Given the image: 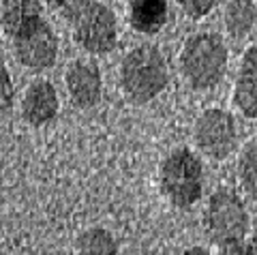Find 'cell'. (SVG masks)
I'll return each mask as SVG.
<instances>
[{
  "label": "cell",
  "instance_id": "cell-20",
  "mask_svg": "<svg viewBox=\"0 0 257 255\" xmlns=\"http://www.w3.org/2000/svg\"><path fill=\"white\" fill-rule=\"evenodd\" d=\"M182 255H212L210 251H208V249H204V246H187V249H184L182 251Z\"/></svg>",
  "mask_w": 257,
  "mask_h": 255
},
{
  "label": "cell",
  "instance_id": "cell-1",
  "mask_svg": "<svg viewBox=\"0 0 257 255\" xmlns=\"http://www.w3.org/2000/svg\"><path fill=\"white\" fill-rule=\"evenodd\" d=\"M170 84V67L157 45H138L120 62V86L128 101H155Z\"/></svg>",
  "mask_w": 257,
  "mask_h": 255
},
{
  "label": "cell",
  "instance_id": "cell-19",
  "mask_svg": "<svg viewBox=\"0 0 257 255\" xmlns=\"http://www.w3.org/2000/svg\"><path fill=\"white\" fill-rule=\"evenodd\" d=\"M246 249V255H257V229L251 234V238H248V244H244Z\"/></svg>",
  "mask_w": 257,
  "mask_h": 255
},
{
  "label": "cell",
  "instance_id": "cell-14",
  "mask_svg": "<svg viewBox=\"0 0 257 255\" xmlns=\"http://www.w3.org/2000/svg\"><path fill=\"white\" fill-rule=\"evenodd\" d=\"M77 255H120L118 240L105 227H90L77 238Z\"/></svg>",
  "mask_w": 257,
  "mask_h": 255
},
{
  "label": "cell",
  "instance_id": "cell-4",
  "mask_svg": "<svg viewBox=\"0 0 257 255\" xmlns=\"http://www.w3.org/2000/svg\"><path fill=\"white\" fill-rule=\"evenodd\" d=\"M159 187L176 208H191L204 193V167L189 148H176L159 167Z\"/></svg>",
  "mask_w": 257,
  "mask_h": 255
},
{
  "label": "cell",
  "instance_id": "cell-16",
  "mask_svg": "<svg viewBox=\"0 0 257 255\" xmlns=\"http://www.w3.org/2000/svg\"><path fill=\"white\" fill-rule=\"evenodd\" d=\"M178 5L189 20H204L219 5V0H178Z\"/></svg>",
  "mask_w": 257,
  "mask_h": 255
},
{
  "label": "cell",
  "instance_id": "cell-11",
  "mask_svg": "<svg viewBox=\"0 0 257 255\" xmlns=\"http://www.w3.org/2000/svg\"><path fill=\"white\" fill-rule=\"evenodd\" d=\"M128 24L140 35H157L170 18L167 0H128Z\"/></svg>",
  "mask_w": 257,
  "mask_h": 255
},
{
  "label": "cell",
  "instance_id": "cell-3",
  "mask_svg": "<svg viewBox=\"0 0 257 255\" xmlns=\"http://www.w3.org/2000/svg\"><path fill=\"white\" fill-rule=\"evenodd\" d=\"M182 77L193 90H212L227 71V47L214 33L191 35L180 52Z\"/></svg>",
  "mask_w": 257,
  "mask_h": 255
},
{
  "label": "cell",
  "instance_id": "cell-9",
  "mask_svg": "<svg viewBox=\"0 0 257 255\" xmlns=\"http://www.w3.org/2000/svg\"><path fill=\"white\" fill-rule=\"evenodd\" d=\"M60 109L58 92L54 84L47 79H37L28 86L26 94L22 99V118L30 126H45L50 124Z\"/></svg>",
  "mask_w": 257,
  "mask_h": 255
},
{
  "label": "cell",
  "instance_id": "cell-17",
  "mask_svg": "<svg viewBox=\"0 0 257 255\" xmlns=\"http://www.w3.org/2000/svg\"><path fill=\"white\" fill-rule=\"evenodd\" d=\"M11 105H13V84L9 71L3 65V111H9Z\"/></svg>",
  "mask_w": 257,
  "mask_h": 255
},
{
  "label": "cell",
  "instance_id": "cell-8",
  "mask_svg": "<svg viewBox=\"0 0 257 255\" xmlns=\"http://www.w3.org/2000/svg\"><path fill=\"white\" fill-rule=\"evenodd\" d=\"M69 99L79 109H90L99 105L103 97V75L96 62L79 58L71 62L67 73H64Z\"/></svg>",
  "mask_w": 257,
  "mask_h": 255
},
{
  "label": "cell",
  "instance_id": "cell-6",
  "mask_svg": "<svg viewBox=\"0 0 257 255\" xmlns=\"http://www.w3.org/2000/svg\"><path fill=\"white\" fill-rule=\"evenodd\" d=\"M193 138L195 144L208 159L214 161H223L231 155L238 142L236 120L227 109L223 107H208L195 120V129H193Z\"/></svg>",
  "mask_w": 257,
  "mask_h": 255
},
{
  "label": "cell",
  "instance_id": "cell-5",
  "mask_svg": "<svg viewBox=\"0 0 257 255\" xmlns=\"http://www.w3.org/2000/svg\"><path fill=\"white\" fill-rule=\"evenodd\" d=\"M204 229L208 240L214 242L219 249L229 244H242L248 232V212L244 202L234 191H214L206 204Z\"/></svg>",
  "mask_w": 257,
  "mask_h": 255
},
{
  "label": "cell",
  "instance_id": "cell-21",
  "mask_svg": "<svg viewBox=\"0 0 257 255\" xmlns=\"http://www.w3.org/2000/svg\"><path fill=\"white\" fill-rule=\"evenodd\" d=\"M45 3H50V5H54V7H60V9H62V7L67 5L69 0H45Z\"/></svg>",
  "mask_w": 257,
  "mask_h": 255
},
{
  "label": "cell",
  "instance_id": "cell-12",
  "mask_svg": "<svg viewBox=\"0 0 257 255\" xmlns=\"http://www.w3.org/2000/svg\"><path fill=\"white\" fill-rule=\"evenodd\" d=\"M41 0H3V30L11 39L41 18Z\"/></svg>",
  "mask_w": 257,
  "mask_h": 255
},
{
  "label": "cell",
  "instance_id": "cell-15",
  "mask_svg": "<svg viewBox=\"0 0 257 255\" xmlns=\"http://www.w3.org/2000/svg\"><path fill=\"white\" fill-rule=\"evenodd\" d=\"M238 180L248 195L257 200V138L242 148L238 159Z\"/></svg>",
  "mask_w": 257,
  "mask_h": 255
},
{
  "label": "cell",
  "instance_id": "cell-13",
  "mask_svg": "<svg viewBox=\"0 0 257 255\" xmlns=\"http://www.w3.org/2000/svg\"><path fill=\"white\" fill-rule=\"evenodd\" d=\"M223 24L229 37L244 39L257 24V7L253 0H229L223 11Z\"/></svg>",
  "mask_w": 257,
  "mask_h": 255
},
{
  "label": "cell",
  "instance_id": "cell-2",
  "mask_svg": "<svg viewBox=\"0 0 257 255\" xmlns=\"http://www.w3.org/2000/svg\"><path fill=\"white\" fill-rule=\"evenodd\" d=\"M62 15L82 50L109 54L118 45V20L107 5L99 0H69L62 7Z\"/></svg>",
  "mask_w": 257,
  "mask_h": 255
},
{
  "label": "cell",
  "instance_id": "cell-7",
  "mask_svg": "<svg viewBox=\"0 0 257 255\" xmlns=\"http://www.w3.org/2000/svg\"><path fill=\"white\" fill-rule=\"evenodd\" d=\"M13 54L20 65L26 69H52L58 58V39L50 24L45 20H39L13 37Z\"/></svg>",
  "mask_w": 257,
  "mask_h": 255
},
{
  "label": "cell",
  "instance_id": "cell-18",
  "mask_svg": "<svg viewBox=\"0 0 257 255\" xmlns=\"http://www.w3.org/2000/svg\"><path fill=\"white\" fill-rule=\"evenodd\" d=\"M219 255H246V249L244 244H229V246H223Z\"/></svg>",
  "mask_w": 257,
  "mask_h": 255
},
{
  "label": "cell",
  "instance_id": "cell-10",
  "mask_svg": "<svg viewBox=\"0 0 257 255\" xmlns=\"http://www.w3.org/2000/svg\"><path fill=\"white\" fill-rule=\"evenodd\" d=\"M234 103L242 116L257 120V45L242 54L234 86Z\"/></svg>",
  "mask_w": 257,
  "mask_h": 255
}]
</instances>
